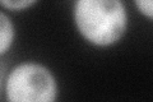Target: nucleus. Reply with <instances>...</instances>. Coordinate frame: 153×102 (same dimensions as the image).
Wrapping results in <instances>:
<instances>
[{
    "instance_id": "obj_1",
    "label": "nucleus",
    "mask_w": 153,
    "mask_h": 102,
    "mask_svg": "<svg viewBox=\"0 0 153 102\" xmlns=\"http://www.w3.org/2000/svg\"><path fill=\"white\" fill-rule=\"evenodd\" d=\"M71 22L83 42L106 50L125 38L130 16L121 0H76L71 7Z\"/></svg>"
},
{
    "instance_id": "obj_2",
    "label": "nucleus",
    "mask_w": 153,
    "mask_h": 102,
    "mask_svg": "<svg viewBox=\"0 0 153 102\" xmlns=\"http://www.w3.org/2000/svg\"><path fill=\"white\" fill-rule=\"evenodd\" d=\"M0 89L4 102H57L60 97L54 70L36 60H23L7 70L1 59Z\"/></svg>"
},
{
    "instance_id": "obj_3",
    "label": "nucleus",
    "mask_w": 153,
    "mask_h": 102,
    "mask_svg": "<svg viewBox=\"0 0 153 102\" xmlns=\"http://www.w3.org/2000/svg\"><path fill=\"white\" fill-rule=\"evenodd\" d=\"M17 38V28L10 13L0 10V57L4 59L5 55L13 48Z\"/></svg>"
},
{
    "instance_id": "obj_4",
    "label": "nucleus",
    "mask_w": 153,
    "mask_h": 102,
    "mask_svg": "<svg viewBox=\"0 0 153 102\" xmlns=\"http://www.w3.org/2000/svg\"><path fill=\"white\" fill-rule=\"evenodd\" d=\"M37 4V0H1L0 7H1L3 10L8 13H18L32 9Z\"/></svg>"
},
{
    "instance_id": "obj_5",
    "label": "nucleus",
    "mask_w": 153,
    "mask_h": 102,
    "mask_svg": "<svg viewBox=\"0 0 153 102\" xmlns=\"http://www.w3.org/2000/svg\"><path fill=\"white\" fill-rule=\"evenodd\" d=\"M134 7L142 17L153 22V0H135Z\"/></svg>"
}]
</instances>
